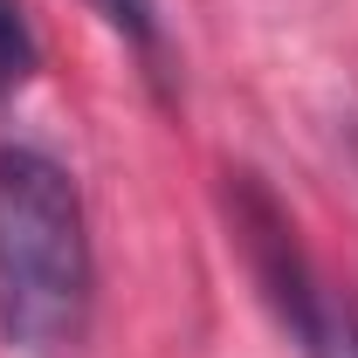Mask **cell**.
Returning <instances> with one entry per match:
<instances>
[{
    "mask_svg": "<svg viewBox=\"0 0 358 358\" xmlns=\"http://www.w3.org/2000/svg\"><path fill=\"white\" fill-rule=\"evenodd\" d=\"M96 248L83 186L42 145H0V338L55 358L90 331Z\"/></svg>",
    "mask_w": 358,
    "mask_h": 358,
    "instance_id": "1",
    "label": "cell"
},
{
    "mask_svg": "<svg viewBox=\"0 0 358 358\" xmlns=\"http://www.w3.org/2000/svg\"><path fill=\"white\" fill-rule=\"evenodd\" d=\"M227 221H234V241L248 255V275H255L262 303L289 331V345L303 358H345V310L317 282L310 255L296 241V221L282 214V200L268 193L262 173H227Z\"/></svg>",
    "mask_w": 358,
    "mask_h": 358,
    "instance_id": "2",
    "label": "cell"
},
{
    "mask_svg": "<svg viewBox=\"0 0 358 358\" xmlns=\"http://www.w3.org/2000/svg\"><path fill=\"white\" fill-rule=\"evenodd\" d=\"M90 7L152 62V76H166V21H159V0H90Z\"/></svg>",
    "mask_w": 358,
    "mask_h": 358,
    "instance_id": "3",
    "label": "cell"
},
{
    "mask_svg": "<svg viewBox=\"0 0 358 358\" xmlns=\"http://www.w3.org/2000/svg\"><path fill=\"white\" fill-rule=\"evenodd\" d=\"M28 69H35V28H28L21 0H0V96L28 83Z\"/></svg>",
    "mask_w": 358,
    "mask_h": 358,
    "instance_id": "4",
    "label": "cell"
},
{
    "mask_svg": "<svg viewBox=\"0 0 358 358\" xmlns=\"http://www.w3.org/2000/svg\"><path fill=\"white\" fill-rule=\"evenodd\" d=\"M345 358H358V303L345 310Z\"/></svg>",
    "mask_w": 358,
    "mask_h": 358,
    "instance_id": "5",
    "label": "cell"
}]
</instances>
